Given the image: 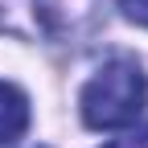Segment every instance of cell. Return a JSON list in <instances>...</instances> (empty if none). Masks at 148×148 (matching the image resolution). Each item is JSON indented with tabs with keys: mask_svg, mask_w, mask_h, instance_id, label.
I'll list each match as a JSON object with an SVG mask.
<instances>
[{
	"mask_svg": "<svg viewBox=\"0 0 148 148\" xmlns=\"http://www.w3.org/2000/svg\"><path fill=\"white\" fill-rule=\"evenodd\" d=\"M148 103V78L136 58H111L95 70V78L82 86L78 107L86 127H127L140 119V111Z\"/></svg>",
	"mask_w": 148,
	"mask_h": 148,
	"instance_id": "6da1fadb",
	"label": "cell"
},
{
	"mask_svg": "<svg viewBox=\"0 0 148 148\" xmlns=\"http://www.w3.org/2000/svg\"><path fill=\"white\" fill-rule=\"evenodd\" d=\"M41 29L62 45H86L107 25V0H37Z\"/></svg>",
	"mask_w": 148,
	"mask_h": 148,
	"instance_id": "7a4b0ae2",
	"label": "cell"
},
{
	"mask_svg": "<svg viewBox=\"0 0 148 148\" xmlns=\"http://www.w3.org/2000/svg\"><path fill=\"white\" fill-rule=\"evenodd\" d=\"M29 127V99L12 82H0V144L21 140Z\"/></svg>",
	"mask_w": 148,
	"mask_h": 148,
	"instance_id": "3957f363",
	"label": "cell"
},
{
	"mask_svg": "<svg viewBox=\"0 0 148 148\" xmlns=\"http://www.w3.org/2000/svg\"><path fill=\"white\" fill-rule=\"evenodd\" d=\"M103 148H148V123L136 127V132H123L119 140H111V144H103Z\"/></svg>",
	"mask_w": 148,
	"mask_h": 148,
	"instance_id": "277c9868",
	"label": "cell"
},
{
	"mask_svg": "<svg viewBox=\"0 0 148 148\" xmlns=\"http://www.w3.org/2000/svg\"><path fill=\"white\" fill-rule=\"evenodd\" d=\"M119 8H123L127 21H136V25L148 29V0H119Z\"/></svg>",
	"mask_w": 148,
	"mask_h": 148,
	"instance_id": "5b68a950",
	"label": "cell"
}]
</instances>
